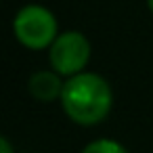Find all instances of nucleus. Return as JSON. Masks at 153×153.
<instances>
[{
	"mask_svg": "<svg viewBox=\"0 0 153 153\" xmlns=\"http://www.w3.org/2000/svg\"><path fill=\"white\" fill-rule=\"evenodd\" d=\"M82 153H128L124 145H120L113 138H97L92 143H88Z\"/></svg>",
	"mask_w": 153,
	"mask_h": 153,
	"instance_id": "nucleus-5",
	"label": "nucleus"
},
{
	"mask_svg": "<svg viewBox=\"0 0 153 153\" xmlns=\"http://www.w3.org/2000/svg\"><path fill=\"white\" fill-rule=\"evenodd\" d=\"M90 59V42L82 32H63L48 48V61L53 71L65 78H74L84 71Z\"/></svg>",
	"mask_w": 153,
	"mask_h": 153,
	"instance_id": "nucleus-3",
	"label": "nucleus"
},
{
	"mask_svg": "<svg viewBox=\"0 0 153 153\" xmlns=\"http://www.w3.org/2000/svg\"><path fill=\"white\" fill-rule=\"evenodd\" d=\"M63 86L65 82L61 80V76L57 71L51 69H42L30 76L27 80V90L30 94L40 101V103H53V101H61L63 94Z\"/></svg>",
	"mask_w": 153,
	"mask_h": 153,
	"instance_id": "nucleus-4",
	"label": "nucleus"
},
{
	"mask_svg": "<svg viewBox=\"0 0 153 153\" xmlns=\"http://www.w3.org/2000/svg\"><path fill=\"white\" fill-rule=\"evenodd\" d=\"M113 105L109 82L92 71H82L65 80L61 107L65 115L80 126H94L103 122Z\"/></svg>",
	"mask_w": 153,
	"mask_h": 153,
	"instance_id": "nucleus-1",
	"label": "nucleus"
},
{
	"mask_svg": "<svg viewBox=\"0 0 153 153\" xmlns=\"http://www.w3.org/2000/svg\"><path fill=\"white\" fill-rule=\"evenodd\" d=\"M13 34L30 51H44L51 48L59 36V23L42 4H27L23 7L13 19Z\"/></svg>",
	"mask_w": 153,
	"mask_h": 153,
	"instance_id": "nucleus-2",
	"label": "nucleus"
},
{
	"mask_svg": "<svg viewBox=\"0 0 153 153\" xmlns=\"http://www.w3.org/2000/svg\"><path fill=\"white\" fill-rule=\"evenodd\" d=\"M147 7H149V11L153 13V0H147Z\"/></svg>",
	"mask_w": 153,
	"mask_h": 153,
	"instance_id": "nucleus-7",
	"label": "nucleus"
},
{
	"mask_svg": "<svg viewBox=\"0 0 153 153\" xmlns=\"http://www.w3.org/2000/svg\"><path fill=\"white\" fill-rule=\"evenodd\" d=\"M0 153H15V151H13V145L9 143V138H7V136L0 138Z\"/></svg>",
	"mask_w": 153,
	"mask_h": 153,
	"instance_id": "nucleus-6",
	"label": "nucleus"
}]
</instances>
